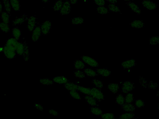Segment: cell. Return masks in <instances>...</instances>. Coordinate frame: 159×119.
I'll list each match as a JSON object with an SVG mask.
<instances>
[{
  "label": "cell",
  "mask_w": 159,
  "mask_h": 119,
  "mask_svg": "<svg viewBox=\"0 0 159 119\" xmlns=\"http://www.w3.org/2000/svg\"><path fill=\"white\" fill-rule=\"evenodd\" d=\"M34 106L37 110L43 111L44 109L42 106L39 103H36L34 104Z\"/></svg>",
  "instance_id": "cell-48"
},
{
  "label": "cell",
  "mask_w": 159,
  "mask_h": 119,
  "mask_svg": "<svg viewBox=\"0 0 159 119\" xmlns=\"http://www.w3.org/2000/svg\"><path fill=\"white\" fill-rule=\"evenodd\" d=\"M96 71L99 75L103 77H108L111 74V72L107 68L97 69Z\"/></svg>",
  "instance_id": "cell-14"
},
{
  "label": "cell",
  "mask_w": 159,
  "mask_h": 119,
  "mask_svg": "<svg viewBox=\"0 0 159 119\" xmlns=\"http://www.w3.org/2000/svg\"><path fill=\"white\" fill-rule=\"evenodd\" d=\"M109 11L112 12L121 13V11L118 6H117L115 4H110L107 6Z\"/></svg>",
  "instance_id": "cell-29"
},
{
  "label": "cell",
  "mask_w": 159,
  "mask_h": 119,
  "mask_svg": "<svg viewBox=\"0 0 159 119\" xmlns=\"http://www.w3.org/2000/svg\"><path fill=\"white\" fill-rule=\"evenodd\" d=\"M52 26V23L50 21H46L43 23L41 26L42 34L44 35H46L49 32Z\"/></svg>",
  "instance_id": "cell-6"
},
{
  "label": "cell",
  "mask_w": 159,
  "mask_h": 119,
  "mask_svg": "<svg viewBox=\"0 0 159 119\" xmlns=\"http://www.w3.org/2000/svg\"><path fill=\"white\" fill-rule=\"evenodd\" d=\"M124 1H126L130 2L133 1V0H124Z\"/></svg>",
  "instance_id": "cell-56"
},
{
  "label": "cell",
  "mask_w": 159,
  "mask_h": 119,
  "mask_svg": "<svg viewBox=\"0 0 159 119\" xmlns=\"http://www.w3.org/2000/svg\"><path fill=\"white\" fill-rule=\"evenodd\" d=\"M2 4H0V11H1V13H2Z\"/></svg>",
  "instance_id": "cell-54"
},
{
  "label": "cell",
  "mask_w": 159,
  "mask_h": 119,
  "mask_svg": "<svg viewBox=\"0 0 159 119\" xmlns=\"http://www.w3.org/2000/svg\"><path fill=\"white\" fill-rule=\"evenodd\" d=\"M110 4H115L117 2V0H106Z\"/></svg>",
  "instance_id": "cell-50"
},
{
  "label": "cell",
  "mask_w": 159,
  "mask_h": 119,
  "mask_svg": "<svg viewBox=\"0 0 159 119\" xmlns=\"http://www.w3.org/2000/svg\"><path fill=\"white\" fill-rule=\"evenodd\" d=\"M1 29L3 32L7 33L10 31V28L9 24L4 22H1L0 23Z\"/></svg>",
  "instance_id": "cell-39"
},
{
  "label": "cell",
  "mask_w": 159,
  "mask_h": 119,
  "mask_svg": "<svg viewBox=\"0 0 159 119\" xmlns=\"http://www.w3.org/2000/svg\"><path fill=\"white\" fill-rule=\"evenodd\" d=\"M28 19L27 16L26 14H23L20 17H16L14 20L12 21V25L16 26L22 24Z\"/></svg>",
  "instance_id": "cell-12"
},
{
  "label": "cell",
  "mask_w": 159,
  "mask_h": 119,
  "mask_svg": "<svg viewBox=\"0 0 159 119\" xmlns=\"http://www.w3.org/2000/svg\"><path fill=\"white\" fill-rule=\"evenodd\" d=\"M4 47H1L0 48V52H4Z\"/></svg>",
  "instance_id": "cell-53"
},
{
  "label": "cell",
  "mask_w": 159,
  "mask_h": 119,
  "mask_svg": "<svg viewBox=\"0 0 159 119\" xmlns=\"http://www.w3.org/2000/svg\"><path fill=\"white\" fill-rule=\"evenodd\" d=\"M82 60L84 63L92 67H99V64L98 62L93 58L89 56H82L81 57Z\"/></svg>",
  "instance_id": "cell-3"
},
{
  "label": "cell",
  "mask_w": 159,
  "mask_h": 119,
  "mask_svg": "<svg viewBox=\"0 0 159 119\" xmlns=\"http://www.w3.org/2000/svg\"><path fill=\"white\" fill-rule=\"evenodd\" d=\"M25 44L18 42L15 47V50L17 54L19 56H23L25 50Z\"/></svg>",
  "instance_id": "cell-16"
},
{
  "label": "cell",
  "mask_w": 159,
  "mask_h": 119,
  "mask_svg": "<svg viewBox=\"0 0 159 119\" xmlns=\"http://www.w3.org/2000/svg\"><path fill=\"white\" fill-rule=\"evenodd\" d=\"M9 14L6 11L1 13V17L3 22L9 24Z\"/></svg>",
  "instance_id": "cell-30"
},
{
  "label": "cell",
  "mask_w": 159,
  "mask_h": 119,
  "mask_svg": "<svg viewBox=\"0 0 159 119\" xmlns=\"http://www.w3.org/2000/svg\"><path fill=\"white\" fill-rule=\"evenodd\" d=\"M5 10L7 12L10 14L11 11V5L9 0H2Z\"/></svg>",
  "instance_id": "cell-36"
},
{
  "label": "cell",
  "mask_w": 159,
  "mask_h": 119,
  "mask_svg": "<svg viewBox=\"0 0 159 119\" xmlns=\"http://www.w3.org/2000/svg\"><path fill=\"white\" fill-rule=\"evenodd\" d=\"M94 2L98 6H104L105 4V0H94Z\"/></svg>",
  "instance_id": "cell-47"
},
{
  "label": "cell",
  "mask_w": 159,
  "mask_h": 119,
  "mask_svg": "<svg viewBox=\"0 0 159 119\" xmlns=\"http://www.w3.org/2000/svg\"><path fill=\"white\" fill-rule=\"evenodd\" d=\"M78 0H70V2L71 4L74 5L77 4L78 2Z\"/></svg>",
  "instance_id": "cell-51"
},
{
  "label": "cell",
  "mask_w": 159,
  "mask_h": 119,
  "mask_svg": "<svg viewBox=\"0 0 159 119\" xmlns=\"http://www.w3.org/2000/svg\"><path fill=\"white\" fill-rule=\"evenodd\" d=\"M74 66L76 70H81L86 68L85 64L82 60H76L74 62Z\"/></svg>",
  "instance_id": "cell-19"
},
{
  "label": "cell",
  "mask_w": 159,
  "mask_h": 119,
  "mask_svg": "<svg viewBox=\"0 0 159 119\" xmlns=\"http://www.w3.org/2000/svg\"><path fill=\"white\" fill-rule=\"evenodd\" d=\"M42 34L41 27L36 26L32 31V40L33 42H37L39 40Z\"/></svg>",
  "instance_id": "cell-7"
},
{
  "label": "cell",
  "mask_w": 159,
  "mask_h": 119,
  "mask_svg": "<svg viewBox=\"0 0 159 119\" xmlns=\"http://www.w3.org/2000/svg\"><path fill=\"white\" fill-rule=\"evenodd\" d=\"M36 19L35 16H32L28 19L27 27L28 30L30 32L33 31L36 27Z\"/></svg>",
  "instance_id": "cell-9"
},
{
  "label": "cell",
  "mask_w": 159,
  "mask_h": 119,
  "mask_svg": "<svg viewBox=\"0 0 159 119\" xmlns=\"http://www.w3.org/2000/svg\"><path fill=\"white\" fill-rule=\"evenodd\" d=\"M84 2H86L87 1V0H84Z\"/></svg>",
  "instance_id": "cell-59"
},
{
  "label": "cell",
  "mask_w": 159,
  "mask_h": 119,
  "mask_svg": "<svg viewBox=\"0 0 159 119\" xmlns=\"http://www.w3.org/2000/svg\"><path fill=\"white\" fill-rule=\"evenodd\" d=\"M156 96H159V90L157 92Z\"/></svg>",
  "instance_id": "cell-55"
},
{
  "label": "cell",
  "mask_w": 159,
  "mask_h": 119,
  "mask_svg": "<svg viewBox=\"0 0 159 119\" xmlns=\"http://www.w3.org/2000/svg\"><path fill=\"white\" fill-rule=\"evenodd\" d=\"M90 112L92 115L100 116L103 114V112L98 107H90Z\"/></svg>",
  "instance_id": "cell-22"
},
{
  "label": "cell",
  "mask_w": 159,
  "mask_h": 119,
  "mask_svg": "<svg viewBox=\"0 0 159 119\" xmlns=\"http://www.w3.org/2000/svg\"><path fill=\"white\" fill-rule=\"evenodd\" d=\"M74 75L78 78L82 79L86 77V74L84 72L80 70H76L74 72Z\"/></svg>",
  "instance_id": "cell-42"
},
{
  "label": "cell",
  "mask_w": 159,
  "mask_h": 119,
  "mask_svg": "<svg viewBox=\"0 0 159 119\" xmlns=\"http://www.w3.org/2000/svg\"><path fill=\"white\" fill-rule=\"evenodd\" d=\"M3 52L5 57L10 59L14 58L16 54L15 49L13 46L6 44L4 46Z\"/></svg>",
  "instance_id": "cell-1"
},
{
  "label": "cell",
  "mask_w": 159,
  "mask_h": 119,
  "mask_svg": "<svg viewBox=\"0 0 159 119\" xmlns=\"http://www.w3.org/2000/svg\"><path fill=\"white\" fill-rule=\"evenodd\" d=\"M71 5L70 2L68 1L64 3L60 11V14L62 15H65L69 14L71 10Z\"/></svg>",
  "instance_id": "cell-5"
},
{
  "label": "cell",
  "mask_w": 159,
  "mask_h": 119,
  "mask_svg": "<svg viewBox=\"0 0 159 119\" xmlns=\"http://www.w3.org/2000/svg\"><path fill=\"white\" fill-rule=\"evenodd\" d=\"M127 4L128 5L129 8L134 12L136 13L137 14H141V10L139 8V7L136 4L132 1L128 2Z\"/></svg>",
  "instance_id": "cell-17"
},
{
  "label": "cell",
  "mask_w": 159,
  "mask_h": 119,
  "mask_svg": "<svg viewBox=\"0 0 159 119\" xmlns=\"http://www.w3.org/2000/svg\"><path fill=\"white\" fill-rule=\"evenodd\" d=\"M148 87L149 89L155 90L158 87V85L157 82H155L153 81H150L148 84Z\"/></svg>",
  "instance_id": "cell-45"
},
{
  "label": "cell",
  "mask_w": 159,
  "mask_h": 119,
  "mask_svg": "<svg viewBox=\"0 0 159 119\" xmlns=\"http://www.w3.org/2000/svg\"><path fill=\"white\" fill-rule=\"evenodd\" d=\"M103 119H115V116L114 114L111 113H106L103 114L101 116Z\"/></svg>",
  "instance_id": "cell-43"
},
{
  "label": "cell",
  "mask_w": 159,
  "mask_h": 119,
  "mask_svg": "<svg viewBox=\"0 0 159 119\" xmlns=\"http://www.w3.org/2000/svg\"><path fill=\"white\" fill-rule=\"evenodd\" d=\"M90 95L92 96L97 100L98 102H100L104 100V96L100 89L97 87H91Z\"/></svg>",
  "instance_id": "cell-2"
},
{
  "label": "cell",
  "mask_w": 159,
  "mask_h": 119,
  "mask_svg": "<svg viewBox=\"0 0 159 119\" xmlns=\"http://www.w3.org/2000/svg\"><path fill=\"white\" fill-rule=\"evenodd\" d=\"M70 94L71 96L74 99L78 100H82L81 97L77 91H70Z\"/></svg>",
  "instance_id": "cell-41"
},
{
  "label": "cell",
  "mask_w": 159,
  "mask_h": 119,
  "mask_svg": "<svg viewBox=\"0 0 159 119\" xmlns=\"http://www.w3.org/2000/svg\"><path fill=\"white\" fill-rule=\"evenodd\" d=\"M134 88V84L130 81L124 82L122 84V92L124 93H128L133 90Z\"/></svg>",
  "instance_id": "cell-4"
},
{
  "label": "cell",
  "mask_w": 159,
  "mask_h": 119,
  "mask_svg": "<svg viewBox=\"0 0 159 119\" xmlns=\"http://www.w3.org/2000/svg\"><path fill=\"white\" fill-rule=\"evenodd\" d=\"M12 35L14 38L19 40L21 35V31L17 27H15L12 29Z\"/></svg>",
  "instance_id": "cell-26"
},
{
  "label": "cell",
  "mask_w": 159,
  "mask_h": 119,
  "mask_svg": "<svg viewBox=\"0 0 159 119\" xmlns=\"http://www.w3.org/2000/svg\"><path fill=\"white\" fill-rule=\"evenodd\" d=\"M83 72L86 75L89 77H94L97 76L98 74L96 72L92 69L89 68H85L84 69Z\"/></svg>",
  "instance_id": "cell-21"
},
{
  "label": "cell",
  "mask_w": 159,
  "mask_h": 119,
  "mask_svg": "<svg viewBox=\"0 0 159 119\" xmlns=\"http://www.w3.org/2000/svg\"><path fill=\"white\" fill-rule=\"evenodd\" d=\"M127 72H128V73H130V72L131 70H130V69H128V71H127Z\"/></svg>",
  "instance_id": "cell-57"
},
{
  "label": "cell",
  "mask_w": 159,
  "mask_h": 119,
  "mask_svg": "<svg viewBox=\"0 0 159 119\" xmlns=\"http://www.w3.org/2000/svg\"><path fill=\"white\" fill-rule=\"evenodd\" d=\"M125 99L126 103H131L134 100L133 94L128 93L126 96Z\"/></svg>",
  "instance_id": "cell-40"
},
{
  "label": "cell",
  "mask_w": 159,
  "mask_h": 119,
  "mask_svg": "<svg viewBox=\"0 0 159 119\" xmlns=\"http://www.w3.org/2000/svg\"><path fill=\"white\" fill-rule=\"evenodd\" d=\"M124 111L127 112H133L135 111V106L131 103H126L121 106Z\"/></svg>",
  "instance_id": "cell-15"
},
{
  "label": "cell",
  "mask_w": 159,
  "mask_h": 119,
  "mask_svg": "<svg viewBox=\"0 0 159 119\" xmlns=\"http://www.w3.org/2000/svg\"><path fill=\"white\" fill-rule=\"evenodd\" d=\"M52 80L54 83L60 84H65L69 81L67 78L64 76H56Z\"/></svg>",
  "instance_id": "cell-11"
},
{
  "label": "cell",
  "mask_w": 159,
  "mask_h": 119,
  "mask_svg": "<svg viewBox=\"0 0 159 119\" xmlns=\"http://www.w3.org/2000/svg\"><path fill=\"white\" fill-rule=\"evenodd\" d=\"M97 11L98 14L101 15L106 14L109 13L108 9L104 6H98Z\"/></svg>",
  "instance_id": "cell-37"
},
{
  "label": "cell",
  "mask_w": 159,
  "mask_h": 119,
  "mask_svg": "<svg viewBox=\"0 0 159 119\" xmlns=\"http://www.w3.org/2000/svg\"><path fill=\"white\" fill-rule=\"evenodd\" d=\"M149 41L150 44L151 45H156L159 44V36H152L149 39Z\"/></svg>",
  "instance_id": "cell-35"
},
{
  "label": "cell",
  "mask_w": 159,
  "mask_h": 119,
  "mask_svg": "<svg viewBox=\"0 0 159 119\" xmlns=\"http://www.w3.org/2000/svg\"><path fill=\"white\" fill-rule=\"evenodd\" d=\"M116 103L118 105L122 106L125 104V99L122 94H119L116 97Z\"/></svg>",
  "instance_id": "cell-32"
},
{
  "label": "cell",
  "mask_w": 159,
  "mask_h": 119,
  "mask_svg": "<svg viewBox=\"0 0 159 119\" xmlns=\"http://www.w3.org/2000/svg\"><path fill=\"white\" fill-rule=\"evenodd\" d=\"M49 114L51 115L54 116H57L59 115V113L57 111L53 110V109H51V110H49Z\"/></svg>",
  "instance_id": "cell-49"
},
{
  "label": "cell",
  "mask_w": 159,
  "mask_h": 119,
  "mask_svg": "<svg viewBox=\"0 0 159 119\" xmlns=\"http://www.w3.org/2000/svg\"><path fill=\"white\" fill-rule=\"evenodd\" d=\"M140 83L144 88H146L148 87V84H147V81L145 78L142 76L140 77L139 79Z\"/></svg>",
  "instance_id": "cell-46"
},
{
  "label": "cell",
  "mask_w": 159,
  "mask_h": 119,
  "mask_svg": "<svg viewBox=\"0 0 159 119\" xmlns=\"http://www.w3.org/2000/svg\"><path fill=\"white\" fill-rule=\"evenodd\" d=\"M130 25L132 27L135 29L142 28L145 26V23L140 20L134 21L130 23Z\"/></svg>",
  "instance_id": "cell-18"
},
{
  "label": "cell",
  "mask_w": 159,
  "mask_h": 119,
  "mask_svg": "<svg viewBox=\"0 0 159 119\" xmlns=\"http://www.w3.org/2000/svg\"><path fill=\"white\" fill-rule=\"evenodd\" d=\"M92 83L97 88L101 89L104 88L103 82L98 79H94L92 81Z\"/></svg>",
  "instance_id": "cell-33"
},
{
  "label": "cell",
  "mask_w": 159,
  "mask_h": 119,
  "mask_svg": "<svg viewBox=\"0 0 159 119\" xmlns=\"http://www.w3.org/2000/svg\"><path fill=\"white\" fill-rule=\"evenodd\" d=\"M84 98L86 102L89 105L92 107H98L99 105L97 103V101L96 99L90 95H86L84 96Z\"/></svg>",
  "instance_id": "cell-10"
},
{
  "label": "cell",
  "mask_w": 159,
  "mask_h": 119,
  "mask_svg": "<svg viewBox=\"0 0 159 119\" xmlns=\"http://www.w3.org/2000/svg\"><path fill=\"white\" fill-rule=\"evenodd\" d=\"M64 87L65 89L70 91H77L78 85L77 84L68 82L64 84Z\"/></svg>",
  "instance_id": "cell-20"
},
{
  "label": "cell",
  "mask_w": 159,
  "mask_h": 119,
  "mask_svg": "<svg viewBox=\"0 0 159 119\" xmlns=\"http://www.w3.org/2000/svg\"><path fill=\"white\" fill-rule=\"evenodd\" d=\"M145 102L143 100L138 99L135 100V106L138 108H142L145 106Z\"/></svg>",
  "instance_id": "cell-44"
},
{
  "label": "cell",
  "mask_w": 159,
  "mask_h": 119,
  "mask_svg": "<svg viewBox=\"0 0 159 119\" xmlns=\"http://www.w3.org/2000/svg\"><path fill=\"white\" fill-rule=\"evenodd\" d=\"M29 47L26 44H25L24 51V54H23L22 56L25 62H27L29 61Z\"/></svg>",
  "instance_id": "cell-38"
},
{
  "label": "cell",
  "mask_w": 159,
  "mask_h": 119,
  "mask_svg": "<svg viewBox=\"0 0 159 119\" xmlns=\"http://www.w3.org/2000/svg\"><path fill=\"white\" fill-rule=\"evenodd\" d=\"M142 4L144 7L150 10H155L157 7V5L156 3L149 0L144 1L142 2Z\"/></svg>",
  "instance_id": "cell-8"
},
{
  "label": "cell",
  "mask_w": 159,
  "mask_h": 119,
  "mask_svg": "<svg viewBox=\"0 0 159 119\" xmlns=\"http://www.w3.org/2000/svg\"><path fill=\"white\" fill-rule=\"evenodd\" d=\"M84 20L83 18L81 17H76L73 18L72 19V23L75 25H77L83 23Z\"/></svg>",
  "instance_id": "cell-28"
},
{
  "label": "cell",
  "mask_w": 159,
  "mask_h": 119,
  "mask_svg": "<svg viewBox=\"0 0 159 119\" xmlns=\"http://www.w3.org/2000/svg\"><path fill=\"white\" fill-rule=\"evenodd\" d=\"M77 91H79L86 95H90L91 92L90 88L84 87L83 86H78L77 89Z\"/></svg>",
  "instance_id": "cell-25"
},
{
  "label": "cell",
  "mask_w": 159,
  "mask_h": 119,
  "mask_svg": "<svg viewBox=\"0 0 159 119\" xmlns=\"http://www.w3.org/2000/svg\"></svg>",
  "instance_id": "cell-60"
},
{
  "label": "cell",
  "mask_w": 159,
  "mask_h": 119,
  "mask_svg": "<svg viewBox=\"0 0 159 119\" xmlns=\"http://www.w3.org/2000/svg\"><path fill=\"white\" fill-rule=\"evenodd\" d=\"M10 3L12 7L15 11H19L20 7L19 0H10Z\"/></svg>",
  "instance_id": "cell-24"
},
{
  "label": "cell",
  "mask_w": 159,
  "mask_h": 119,
  "mask_svg": "<svg viewBox=\"0 0 159 119\" xmlns=\"http://www.w3.org/2000/svg\"><path fill=\"white\" fill-rule=\"evenodd\" d=\"M40 82L44 85H52L54 84L52 80L48 78H43L40 79Z\"/></svg>",
  "instance_id": "cell-34"
},
{
  "label": "cell",
  "mask_w": 159,
  "mask_h": 119,
  "mask_svg": "<svg viewBox=\"0 0 159 119\" xmlns=\"http://www.w3.org/2000/svg\"><path fill=\"white\" fill-rule=\"evenodd\" d=\"M64 3L62 0H58L54 4L53 9L55 11H60Z\"/></svg>",
  "instance_id": "cell-31"
},
{
  "label": "cell",
  "mask_w": 159,
  "mask_h": 119,
  "mask_svg": "<svg viewBox=\"0 0 159 119\" xmlns=\"http://www.w3.org/2000/svg\"><path fill=\"white\" fill-rule=\"evenodd\" d=\"M135 117V114L133 112H127L119 116V118L121 119H129L134 118Z\"/></svg>",
  "instance_id": "cell-27"
},
{
  "label": "cell",
  "mask_w": 159,
  "mask_h": 119,
  "mask_svg": "<svg viewBox=\"0 0 159 119\" xmlns=\"http://www.w3.org/2000/svg\"><path fill=\"white\" fill-rule=\"evenodd\" d=\"M107 88L112 93H116L118 92L119 90V84H109L107 85Z\"/></svg>",
  "instance_id": "cell-23"
},
{
  "label": "cell",
  "mask_w": 159,
  "mask_h": 119,
  "mask_svg": "<svg viewBox=\"0 0 159 119\" xmlns=\"http://www.w3.org/2000/svg\"><path fill=\"white\" fill-rule=\"evenodd\" d=\"M43 2L45 3H47L49 2L50 0H42Z\"/></svg>",
  "instance_id": "cell-52"
},
{
  "label": "cell",
  "mask_w": 159,
  "mask_h": 119,
  "mask_svg": "<svg viewBox=\"0 0 159 119\" xmlns=\"http://www.w3.org/2000/svg\"><path fill=\"white\" fill-rule=\"evenodd\" d=\"M135 65V62L133 59H128L123 61L122 63V67L124 69H127L133 67Z\"/></svg>",
  "instance_id": "cell-13"
},
{
  "label": "cell",
  "mask_w": 159,
  "mask_h": 119,
  "mask_svg": "<svg viewBox=\"0 0 159 119\" xmlns=\"http://www.w3.org/2000/svg\"><path fill=\"white\" fill-rule=\"evenodd\" d=\"M157 108L159 109V103L158 104V105H157Z\"/></svg>",
  "instance_id": "cell-58"
}]
</instances>
